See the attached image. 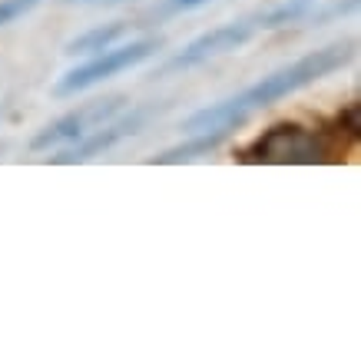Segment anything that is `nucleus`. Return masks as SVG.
Wrapping results in <instances>:
<instances>
[{
    "mask_svg": "<svg viewBox=\"0 0 361 361\" xmlns=\"http://www.w3.org/2000/svg\"><path fill=\"white\" fill-rule=\"evenodd\" d=\"M351 60H355V44H331V47H322V50H312V54L298 56L295 63H288L282 70L269 73V77H262L255 87L242 90V93L222 99V103L202 106V110L192 113L183 123V130L206 133V130H216V126H242L255 110H265V106H272L279 99L312 87L322 77H329V73L341 70V66H348Z\"/></svg>",
    "mask_w": 361,
    "mask_h": 361,
    "instance_id": "f257e3e1",
    "label": "nucleus"
},
{
    "mask_svg": "<svg viewBox=\"0 0 361 361\" xmlns=\"http://www.w3.org/2000/svg\"><path fill=\"white\" fill-rule=\"evenodd\" d=\"M308 7H312V0H282V4H275L269 11L262 13H252V17H239V20L232 23H222L216 30L202 33L196 37L192 44H186L176 56H169L159 70V77L163 73H179V70H189V66H199V63H209V60H216V56H226L232 50H239L252 40V37H259L265 30H279L285 23L298 20V17H305Z\"/></svg>",
    "mask_w": 361,
    "mask_h": 361,
    "instance_id": "f03ea898",
    "label": "nucleus"
},
{
    "mask_svg": "<svg viewBox=\"0 0 361 361\" xmlns=\"http://www.w3.org/2000/svg\"><path fill=\"white\" fill-rule=\"evenodd\" d=\"M335 153L325 130H305L298 123H279L242 149V163H272V166H315Z\"/></svg>",
    "mask_w": 361,
    "mask_h": 361,
    "instance_id": "7ed1b4c3",
    "label": "nucleus"
},
{
    "mask_svg": "<svg viewBox=\"0 0 361 361\" xmlns=\"http://www.w3.org/2000/svg\"><path fill=\"white\" fill-rule=\"evenodd\" d=\"M163 47L159 37H142V40H133V44H113L106 50L93 54V60H87L83 66L70 70L54 83V97H73V93H83V90L97 87L103 80L120 77L133 66H140L142 60L156 56V50Z\"/></svg>",
    "mask_w": 361,
    "mask_h": 361,
    "instance_id": "20e7f679",
    "label": "nucleus"
},
{
    "mask_svg": "<svg viewBox=\"0 0 361 361\" xmlns=\"http://www.w3.org/2000/svg\"><path fill=\"white\" fill-rule=\"evenodd\" d=\"M126 106V99L123 97H110V99H93V103H83L80 110L66 113L60 116L56 123L44 126V130L37 133L30 140V149L33 153H44V149H54V146H63V142H77L83 140L87 133H93L97 126H103L106 120H113L116 113Z\"/></svg>",
    "mask_w": 361,
    "mask_h": 361,
    "instance_id": "39448f33",
    "label": "nucleus"
},
{
    "mask_svg": "<svg viewBox=\"0 0 361 361\" xmlns=\"http://www.w3.org/2000/svg\"><path fill=\"white\" fill-rule=\"evenodd\" d=\"M156 113H163V106H140V110H133L130 116H123V120H106L103 126H97L93 133H87L83 140H77L70 149H63L60 156H50V163L56 166H77V163H90L93 156L106 153L113 146H120L123 140H130L136 133L146 126V123L153 120Z\"/></svg>",
    "mask_w": 361,
    "mask_h": 361,
    "instance_id": "423d86ee",
    "label": "nucleus"
},
{
    "mask_svg": "<svg viewBox=\"0 0 361 361\" xmlns=\"http://www.w3.org/2000/svg\"><path fill=\"white\" fill-rule=\"evenodd\" d=\"M235 130H239V126H216V130H206V133H192V140L189 142H179V146H173V149L153 156V163L156 166L192 163V159H199V156H209L212 149H219L222 142L229 140Z\"/></svg>",
    "mask_w": 361,
    "mask_h": 361,
    "instance_id": "0eeeda50",
    "label": "nucleus"
},
{
    "mask_svg": "<svg viewBox=\"0 0 361 361\" xmlns=\"http://www.w3.org/2000/svg\"><path fill=\"white\" fill-rule=\"evenodd\" d=\"M126 33H130V23H126V20L106 23V27H93V30H87L83 37L70 40L63 54H66V56H90V54H99V50H106V47L120 44Z\"/></svg>",
    "mask_w": 361,
    "mask_h": 361,
    "instance_id": "6e6552de",
    "label": "nucleus"
},
{
    "mask_svg": "<svg viewBox=\"0 0 361 361\" xmlns=\"http://www.w3.org/2000/svg\"><path fill=\"white\" fill-rule=\"evenodd\" d=\"M37 4H40V0H0V27H7V23H13L17 17L30 13Z\"/></svg>",
    "mask_w": 361,
    "mask_h": 361,
    "instance_id": "1a4fd4ad",
    "label": "nucleus"
},
{
    "mask_svg": "<svg viewBox=\"0 0 361 361\" xmlns=\"http://www.w3.org/2000/svg\"><path fill=\"white\" fill-rule=\"evenodd\" d=\"M358 103H348L345 106V113H338V130L341 133H348L351 140H358V130H361V123H358Z\"/></svg>",
    "mask_w": 361,
    "mask_h": 361,
    "instance_id": "9d476101",
    "label": "nucleus"
},
{
    "mask_svg": "<svg viewBox=\"0 0 361 361\" xmlns=\"http://www.w3.org/2000/svg\"><path fill=\"white\" fill-rule=\"evenodd\" d=\"M202 4H209V0H166L163 7H159V13H186V11L202 7Z\"/></svg>",
    "mask_w": 361,
    "mask_h": 361,
    "instance_id": "9b49d317",
    "label": "nucleus"
}]
</instances>
